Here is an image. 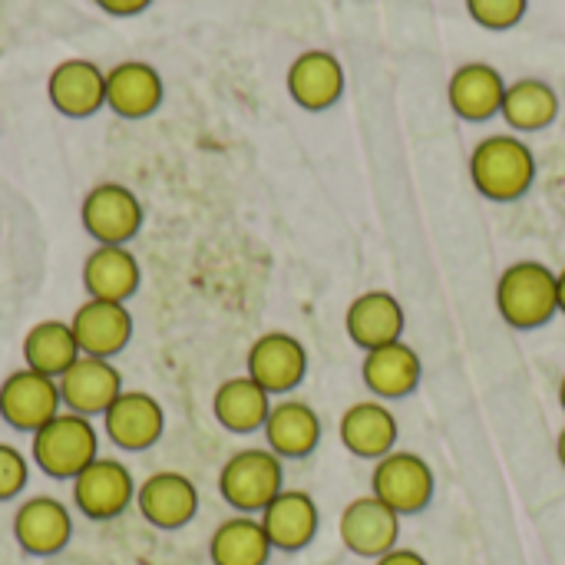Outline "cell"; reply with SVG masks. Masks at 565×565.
I'll return each instance as SVG.
<instances>
[{
	"instance_id": "obj_1",
	"label": "cell",
	"mask_w": 565,
	"mask_h": 565,
	"mask_svg": "<svg viewBox=\"0 0 565 565\" xmlns=\"http://www.w3.org/2000/svg\"><path fill=\"white\" fill-rule=\"evenodd\" d=\"M473 189L490 202H516L536 182V152L513 132L487 136L470 152Z\"/></svg>"
},
{
	"instance_id": "obj_2",
	"label": "cell",
	"mask_w": 565,
	"mask_h": 565,
	"mask_svg": "<svg viewBox=\"0 0 565 565\" xmlns=\"http://www.w3.org/2000/svg\"><path fill=\"white\" fill-rule=\"evenodd\" d=\"M497 311L520 331L550 324L559 315V275L543 262H513L497 281Z\"/></svg>"
},
{
	"instance_id": "obj_3",
	"label": "cell",
	"mask_w": 565,
	"mask_h": 565,
	"mask_svg": "<svg viewBox=\"0 0 565 565\" xmlns=\"http://www.w3.org/2000/svg\"><path fill=\"white\" fill-rule=\"evenodd\" d=\"M33 460L53 480H76L99 457V434L83 414H56L33 434Z\"/></svg>"
},
{
	"instance_id": "obj_4",
	"label": "cell",
	"mask_w": 565,
	"mask_h": 565,
	"mask_svg": "<svg viewBox=\"0 0 565 565\" xmlns=\"http://www.w3.org/2000/svg\"><path fill=\"white\" fill-rule=\"evenodd\" d=\"M281 490H285V470H281V457L271 450H258V447L238 450L235 457L225 460L218 473L222 500L245 516L262 513Z\"/></svg>"
},
{
	"instance_id": "obj_5",
	"label": "cell",
	"mask_w": 565,
	"mask_h": 565,
	"mask_svg": "<svg viewBox=\"0 0 565 565\" xmlns=\"http://www.w3.org/2000/svg\"><path fill=\"white\" fill-rule=\"evenodd\" d=\"M434 470L420 454L411 450H391L377 460L371 473V493L387 503L397 516L424 513L434 500Z\"/></svg>"
},
{
	"instance_id": "obj_6",
	"label": "cell",
	"mask_w": 565,
	"mask_h": 565,
	"mask_svg": "<svg viewBox=\"0 0 565 565\" xmlns=\"http://www.w3.org/2000/svg\"><path fill=\"white\" fill-rule=\"evenodd\" d=\"M79 218L96 245H129L142 228V202L129 185L99 182L86 192Z\"/></svg>"
},
{
	"instance_id": "obj_7",
	"label": "cell",
	"mask_w": 565,
	"mask_h": 565,
	"mask_svg": "<svg viewBox=\"0 0 565 565\" xmlns=\"http://www.w3.org/2000/svg\"><path fill=\"white\" fill-rule=\"evenodd\" d=\"M60 384L30 367L13 371L0 384V417L20 434H36L60 414Z\"/></svg>"
},
{
	"instance_id": "obj_8",
	"label": "cell",
	"mask_w": 565,
	"mask_h": 565,
	"mask_svg": "<svg viewBox=\"0 0 565 565\" xmlns=\"http://www.w3.org/2000/svg\"><path fill=\"white\" fill-rule=\"evenodd\" d=\"M401 520L387 503H381L374 493L371 497H358L341 510V543L364 559H381L384 553L397 550L401 540Z\"/></svg>"
},
{
	"instance_id": "obj_9",
	"label": "cell",
	"mask_w": 565,
	"mask_h": 565,
	"mask_svg": "<svg viewBox=\"0 0 565 565\" xmlns=\"http://www.w3.org/2000/svg\"><path fill=\"white\" fill-rule=\"evenodd\" d=\"M73 500L86 520H116L136 500V483L129 467L109 457H96L73 480Z\"/></svg>"
},
{
	"instance_id": "obj_10",
	"label": "cell",
	"mask_w": 565,
	"mask_h": 565,
	"mask_svg": "<svg viewBox=\"0 0 565 565\" xmlns=\"http://www.w3.org/2000/svg\"><path fill=\"white\" fill-rule=\"evenodd\" d=\"M50 106L66 119H89L106 106V73L93 60H63L46 79Z\"/></svg>"
},
{
	"instance_id": "obj_11",
	"label": "cell",
	"mask_w": 565,
	"mask_h": 565,
	"mask_svg": "<svg viewBox=\"0 0 565 565\" xmlns=\"http://www.w3.org/2000/svg\"><path fill=\"white\" fill-rule=\"evenodd\" d=\"M308 374V351L288 331H268L248 348V377L268 394H291Z\"/></svg>"
},
{
	"instance_id": "obj_12",
	"label": "cell",
	"mask_w": 565,
	"mask_h": 565,
	"mask_svg": "<svg viewBox=\"0 0 565 565\" xmlns=\"http://www.w3.org/2000/svg\"><path fill=\"white\" fill-rule=\"evenodd\" d=\"M66 411L83 417H103L113 401L122 394V374L109 358L79 354V361L56 381Z\"/></svg>"
},
{
	"instance_id": "obj_13",
	"label": "cell",
	"mask_w": 565,
	"mask_h": 565,
	"mask_svg": "<svg viewBox=\"0 0 565 565\" xmlns=\"http://www.w3.org/2000/svg\"><path fill=\"white\" fill-rule=\"evenodd\" d=\"M288 96L308 109V113H324L344 96V66L331 50H305L291 60L288 66Z\"/></svg>"
},
{
	"instance_id": "obj_14",
	"label": "cell",
	"mask_w": 565,
	"mask_h": 565,
	"mask_svg": "<svg viewBox=\"0 0 565 565\" xmlns=\"http://www.w3.org/2000/svg\"><path fill=\"white\" fill-rule=\"evenodd\" d=\"M103 430L119 450H149L166 430L162 404L146 391H122L103 414Z\"/></svg>"
},
{
	"instance_id": "obj_15",
	"label": "cell",
	"mask_w": 565,
	"mask_h": 565,
	"mask_svg": "<svg viewBox=\"0 0 565 565\" xmlns=\"http://www.w3.org/2000/svg\"><path fill=\"white\" fill-rule=\"evenodd\" d=\"M136 507L156 530H182L199 513V490L185 473L162 470L136 490Z\"/></svg>"
},
{
	"instance_id": "obj_16",
	"label": "cell",
	"mask_w": 565,
	"mask_h": 565,
	"mask_svg": "<svg viewBox=\"0 0 565 565\" xmlns=\"http://www.w3.org/2000/svg\"><path fill=\"white\" fill-rule=\"evenodd\" d=\"M79 351L89 358H116L132 341V315L119 301L86 298L70 318Z\"/></svg>"
},
{
	"instance_id": "obj_17",
	"label": "cell",
	"mask_w": 565,
	"mask_h": 565,
	"mask_svg": "<svg viewBox=\"0 0 565 565\" xmlns=\"http://www.w3.org/2000/svg\"><path fill=\"white\" fill-rule=\"evenodd\" d=\"M162 76L152 63L122 60L106 70V109L122 119H146L162 106Z\"/></svg>"
},
{
	"instance_id": "obj_18",
	"label": "cell",
	"mask_w": 565,
	"mask_h": 565,
	"mask_svg": "<svg viewBox=\"0 0 565 565\" xmlns=\"http://www.w3.org/2000/svg\"><path fill=\"white\" fill-rule=\"evenodd\" d=\"M13 536L30 556H56L73 540V516L60 500L33 497L13 516Z\"/></svg>"
},
{
	"instance_id": "obj_19",
	"label": "cell",
	"mask_w": 565,
	"mask_h": 565,
	"mask_svg": "<svg viewBox=\"0 0 565 565\" xmlns=\"http://www.w3.org/2000/svg\"><path fill=\"white\" fill-rule=\"evenodd\" d=\"M404 324H407L404 305L391 291H364L351 301L344 315L348 338L364 351L404 341Z\"/></svg>"
},
{
	"instance_id": "obj_20",
	"label": "cell",
	"mask_w": 565,
	"mask_h": 565,
	"mask_svg": "<svg viewBox=\"0 0 565 565\" xmlns=\"http://www.w3.org/2000/svg\"><path fill=\"white\" fill-rule=\"evenodd\" d=\"M507 86L510 83L503 79V73L497 66L477 60V63H463L460 70H454V76L447 83V99L460 119L483 122L503 109Z\"/></svg>"
},
{
	"instance_id": "obj_21",
	"label": "cell",
	"mask_w": 565,
	"mask_h": 565,
	"mask_svg": "<svg viewBox=\"0 0 565 565\" xmlns=\"http://www.w3.org/2000/svg\"><path fill=\"white\" fill-rule=\"evenodd\" d=\"M142 281V268L126 245H96L83 262V288L89 298L126 305Z\"/></svg>"
},
{
	"instance_id": "obj_22",
	"label": "cell",
	"mask_w": 565,
	"mask_h": 565,
	"mask_svg": "<svg viewBox=\"0 0 565 565\" xmlns=\"http://www.w3.org/2000/svg\"><path fill=\"white\" fill-rule=\"evenodd\" d=\"M262 526L275 550L298 553L318 536V503L305 490H281L262 513Z\"/></svg>"
},
{
	"instance_id": "obj_23",
	"label": "cell",
	"mask_w": 565,
	"mask_h": 565,
	"mask_svg": "<svg viewBox=\"0 0 565 565\" xmlns=\"http://www.w3.org/2000/svg\"><path fill=\"white\" fill-rule=\"evenodd\" d=\"M420 358L407 341H394L374 351H364V364H361V377L367 384V391L374 397L384 401H397L417 391L420 384Z\"/></svg>"
},
{
	"instance_id": "obj_24",
	"label": "cell",
	"mask_w": 565,
	"mask_h": 565,
	"mask_svg": "<svg viewBox=\"0 0 565 565\" xmlns=\"http://www.w3.org/2000/svg\"><path fill=\"white\" fill-rule=\"evenodd\" d=\"M262 430H265L268 450L278 454L281 460H301L315 454L321 444V417L315 414L311 404L295 401V397L271 404V414Z\"/></svg>"
},
{
	"instance_id": "obj_25",
	"label": "cell",
	"mask_w": 565,
	"mask_h": 565,
	"mask_svg": "<svg viewBox=\"0 0 565 565\" xmlns=\"http://www.w3.org/2000/svg\"><path fill=\"white\" fill-rule=\"evenodd\" d=\"M341 444L354 457L364 460H381L397 447V417L381 404V401H361L351 404L341 417Z\"/></svg>"
},
{
	"instance_id": "obj_26",
	"label": "cell",
	"mask_w": 565,
	"mask_h": 565,
	"mask_svg": "<svg viewBox=\"0 0 565 565\" xmlns=\"http://www.w3.org/2000/svg\"><path fill=\"white\" fill-rule=\"evenodd\" d=\"M212 414L232 434H255L265 427L271 414V394L248 374L228 377L225 384H218L212 397Z\"/></svg>"
},
{
	"instance_id": "obj_27",
	"label": "cell",
	"mask_w": 565,
	"mask_h": 565,
	"mask_svg": "<svg viewBox=\"0 0 565 565\" xmlns=\"http://www.w3.org/2000/svg\"><path fill=\"white\" fill-rule=\"evenodd\" d=\"M79 341L70 321L46 318L23 334V364L36 374L60 381L79 361Z\"/></svg>"
},
{
	"instance_id": "obj_28",
	"label": "cell",
	"mask_w": 565,
	"mask_h": 565,
	"mask_svg": "<svg viewBox=\"0 0 565 565\" xmlns=\"http://www.w3.org/2000/svg\"><path fill=\"white\" fill-rule=\"evenodd\" d=\"M271 550L275 546H271L262 520L245 516V513L225 520L209 540L212 565H268Z\"/></svg>"
},
{
	"instance_id": "obj_29",
	"label": "cell",
	"mask_w": 565,
	"mask_h": 565,
	"mask_svg": "<svg viewBox=\"0 0 565 565\" xmlns=\"http://www.w3.org/2000/svg\"><path fill=\"white\" fill-rule=\"evenodd\" d=\"M500 116L516 129V132H540L556 122L559 116V93L536 76L516 79L507 86L503 109Z\"/></svg>"
},
{
	"instance_id": "obj_30",
	"label": "cell",
	"mask_w": 565,
	"mask_h": 565,
	"mask_svg": "<svg viewBox=\"0 0 565 565\" xmlns=\"http://www.w3.org/2000/svg\"><path fill=\"white\" fill-rule=\"evenodd\" d=\"M530 0H467V13L483 30H513L526 17Z\"/></svg>"
},
{
	"instance_id": "obj_31",
	"label": "cell",
	"mask_w": 565,
	"mask_h": 565,
	"mask_svg": "<svg viewBox=\"0 0 565 565\" xmlns=\"http://www.w3.org/2000/svg\"><path fill=\"white\" fill-rule=\"evenodd\" d=\"M26 480H30L26 457L17 447L0 444V500H13L17 493H23Z\"/></svg>"
},
{
	"instance_id": "obj_32",
	"label": "cell",
	"mask_w": 565,
	"mask_h": 565,
	"mask_svg": "<svg viewBox=\"0 0 565 565\" xmlns=\"http://www.w3.org/2000/svg\"><path fill=\"white\" fill-rule=\"evenodd\" d=\"M93 3L99 10L113 13V17H136V13H142V10L152 7V0H93Z\"/></svg>"
},
{
	"instance_id": "obj_33",
	"label": "cell",
	"mask_w": 565,
	"mask_h": 565,
	"mask_svg": "<svg viewBox=\"0 0 565 565\" xmlns=\"http://www.w3.org/2000/svg\"><path fill=\"white\" fill-rule=\"evenodd\" d=\"M374 565H430L417 550H391V553H384L381 559H374Z\"/></svg>"
},
{
	"instance_id": "obj_34",
	"label": "cell",
	"mask_w": 565,
	"mask_h": 565,
	"mask_svg": "<svg viewBox=\"0 0 565 565\" xmlns=\"http://www.w3.org/2000/svg\"><path fill=\"white\" fill-rule=\"evenodd\" d=\"M556 457H559V463L565 467V427L563 434H559V440H556Z\"/></svg>"
},
{
	"instance_id": "obj_35",
	"label": "cell",
	"mask_w": 565,
	"mask_h": 565,
	"mask_svg": "<svg viewBox=\"0 0 565 565\" xmlns=\"http://www.w3.org/2000/svg\"><path fill=\"white\" fill-rule=\"evenodd\" d=\"M559 311L565 315V268L559 271Z\"/></svg>"
},
{
	"instance_id": "obj_36",
	"label": "cell",
	"mask_w": 565,
	"mask_h": 565,
	"mask_svg": "<svg viewBox=\"0 0 565 565\" xmlns=\"http://www.w3.org/2000/svg\"><path fill=\"white\" fill-rule=\"evenodd\" d=\"M559 404H563V411H565V377H563V384H559Z\"/></svg>"
}]
</instances>
